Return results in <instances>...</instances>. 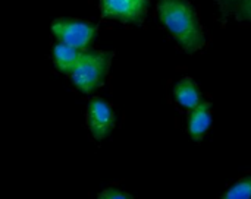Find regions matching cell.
Segmentation results:
<instances>
[{
    "instance_id": "obj_1",
    "label": "cell",
    "mask_w": 251,
    "mask_h": 199,
    "mask_svg": "<svg viewBox=\"0 0 251 199\" xmlns=\"http://www.w3.org/2000/svg\"><path fill=\"white\" fill-rule=\"evenodd\" d=\"M157 13L163 26L187 53L204 45V34L196 10L187 0H159Z\"/></svg>"
},
{
    "instance_id": "obj_2",
    "label": "cell",
    "mask_w": 251,
    "mask_h": 199,
    "mask_svg": "<svg viewBox=\"0 0 251 199\" xmlns=\"http://www.w3.org/2000/svg\"><path fill=\"white\" fill-rule=\"evenodd\" d=\"M112 54L99 50H81L79 59L71 73L72 84L84 94H93L106 81Z\"/></svg>"
},
{
    "instance_id": "obj_3",
    "label": "cell",
    "mask_w": 251,
    "mask_h": 199,
    "mask_svg": "<svg viewBox=\"0 0 251 199\" xmlns=\"http://www.w3.org/2000/svg\"><path fill=\"white\" fill-rule=\"evenodd\" d=\"M51 32L57 38V41L72 45L78 50L90 48L97 37V28L93 23L66 18L53 21Z\"/></svg>"
},
{
    "instance_id": "obj_4",
    "label": "cell",
    "mask_w": 251,
    "mask_h": 199,
    "mask_svg": "<svg viewBox=\"0 0 251 199\" xmlns=\"http://www.w3.org/2000/svg\"><path fill=\"white\" fill-rule=\"evenodd\" d=\"M149 0H100L103 18L138 25L146 18Z\"/></svg>"
},
{
    "instance_id": "obj_5",
    "label": "cell",
    "mask_w": 251,
    "mask_h": 199,
    "mask_svg": "<svg viewBox=\"0 0 251 199\" xmlns=\"http://www.w3.org/2000/svg\"><path fill=\"white\" fill-rule=\"evenodd\" d=\"M87 125L94 139L107 138L115 128V114L110 104L101 98H93L87 109Z\"/></svg>"
},
{
    "instance_id": "obj_6",
    "label": "cell",
    "mask_w": 251,
    "mask_h": 199,
    "mask_svg": "<svg viewBox=\"0 0 251 199\" xmlns=\"http://www.w3.org/2000/svg\"><path fill=\"white\" fill-rule=\"evenodd\" d=\"M188 116V133L193 139L200 141L206 132L209 131L212 125V113H210V104L207 101H201L196 109L190 110Z\"/></svg>"
},
{
    "instance_id": "obj_7",
    "label": "cell",
    "mask_w": 251,
    "mask_h": 199,
    "mask_svg": "<svg viewBox=\"0 0 251 199\" xmlns=\"http://www.w3.org/2000/svg\"><path fill=\"white\" fill-rule=\"evenodd\" d=\"M174 98L181 107L187 110L196 109L203 101L201 91L190 78H184L176 82V85L174 87Z\"/></svg>"
},
{
    "instance_id": "obj_8",
    "label": "cell",
    "mask_w": 251,
    "mask_h": 199,
    "mask_svg": "<svg viewBox=\"0 0 251 199\" xmlns=\"http://www.w3.org/2000/svg\"><path fill=\"white\" fill-rule=\"evenodd\" d=\"M79 54H81V50L59 41L53 47V63L60 73L71 75L79 59Z\"/></svg>"
},
{
    "instance_id": "obj_9",
    "label": "cell",
    "mask_w": 251,
    "mask_h": 199,
    "mask_svg": "<svg viewBox=\"0 0 251 199\" xmlns=\"http://www.w3.org/2000/svg\"><path fill=\"white\" fill-rule=\"evenodd\" d=\"M224 198L229 199H251V176L243 177L234 183L225 194Z\"/></svg>"
},
{
    "instance_id": "obj_10",
    "label": "cell",
    "mask_w": 251,
    "mask_h": 199,
    "mask_svg": "<svg viewBox=\"0 0 251 199\" xmlns=\"http://www.w3.org/2000/svg\"><path fill=\"white\" fill-rule=\"evenodd\" d=\"M232 9L241 21L251 23V0H237Z\"/></svg>"
},
{
    "instance_id": "obj_11",
    "label": "cell",
    "mask_w": 251,
    "mask_h": 199,
    "mask_svg": "<svg viewBox=\"0 0 251 199\" xmlns=\"http://www.w3.org/2000/svg\"><path fill=\"white\" fill-rule=\"evenodd\" d=\"M99 198L101 199H126V198H131V195L129 194H126V192H122L121 189H116V188H107V189H104L100 195H99Z\"/></svg>"
},
{
    "instance_id": "obj_12",
    "label": "cell",
    "mask_w": 251,
    "mask_h": 199,
    "mask_svg": "<svg viewBox=\"0 0 251 199\" xmlns=\"http://www.w3.org/2000/svg\"><path fill=\"white\" fill-rule=\"evenodd\" d=\"M224 1L226 3V6H228V7H234V4H235V1H237V0H224Z\"/></svg>"
}]
</instances>
